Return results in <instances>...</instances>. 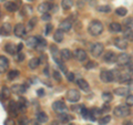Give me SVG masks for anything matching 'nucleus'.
<instances>
[{
	"instance_id": "f257e3e1",
	"label": "nucleus",
	"mask_w": 133,
	"mask_h": 125,
	"mask_svg": "<svg viewBox=\"0 0 133 125\" xmlns=\"http://www.w3.org/2000/svg\"><path fill=\"white\" fill-rule=\"evenodd\" d=\"M88 32L91 36L93 37H98L103 32V24L101 21L99 20H93L91 21L88 26Z\"/></svg>"
},
{
	"instance_id": "f03ea898",
	"label": "nucleus",
	"mask_w": 133,
	"mask_h": 125,
	"mask_svg": "<svg viewBox=\"0 0 133 125\" xmlns=\"http://www.w3.org/2000/svg\"><path fill=\"white\" fill-rule=\"evenodd\" d=\"M130 106L127 105H118L114 107L113 110V114L116 116V117H125L130 114Z\"/></svg>"
},
{
	"instance_id": "7ed1b4c3",
	"label": "nucleus",
	"mask_w": 133,
	"mask_h": 125,
	"mask_svg": "<svg viewBox=\"0 0 133 125\" xmlns=\"http://www.w3.org/2000/svg\"><path fill=\"white\" fill-rule=\"evenodd\" d=\"M103 51H104V47H103V44L100 43V42L93 43V44L90 47V53H91V55H92L93 58H99V57H101V54L103 53Z\"/></svg>"
},
{
	"instance_id": "20e7f679",
	"label": "nucleus",
	"mask_w": 133,
	"mask_h": 125,
	"mask_svg": "<svg viewBox=\"0 0 133 125\" xmlns=\"http://www.w3.org/2000/svg\"><path fill=\"white\" fill-rule=\"evenodd\" d=\"M100 80H101L103 83H110L113 82V73H112V70H105L103 69L100 72Z\"/></svg>"
},
{
	"instance_id": "39448f33",
	"label": "nucleus",
	"mask_w": 133,
	"mask_h": 125,
	"mask_svg": "<svg viewBox=\"0 0 133 125\" xmlns=\"http://www.w3.org/2000/svg\"><path fill=\"white\" fill-rule=\"evenodd\" d=\"M65 98H66V100H68V101L74 103V102L80 101L81 94H80V92H79L78 90H76V89H71V90H69L68 92H66Z\"/></svg>"
},
{
	"instance_id": "423d86ee",
	"label": "nucleus",
	"mask_w": 133,
	"mask_h": 125,
	"mask_svg": "<svg viewBox=\"0 0 133 125\" xmlns=\"http://www.w3.org/2000/svg\"><path fill=\"white\" fill-rule=\"evenodd\" d=\"M52 110L58 114H62V113H66V112H68V107H66L64 102L56 101L52 103Z\"/></svg>"
},
{
	"instance_id": "0eeeda50",
	"label": "nucleus",
	"mask_w": 133,
	"mask_h": 125,
	"mask_svg": "<svg viewBox=\"0 0 133 125\" xmlns=\"http://www.w3.org/2000/svg\"><path fill=\"white\" fill-rule=\"evenodd\" d=\"M131 61V58L129 54H127V53H121V54L118 55V59H116V63H118L119 65H128L129 63H130Z\"/></svg>"
},
{
	"instance_id": "6e6552de",
	"label": "nucleus",
	"mask_w": 133,
	"mask_h": 125,
	"mask_svg": "<svg viewBox=\"0 0 133 125\" xmlns=\"http://www.w3.org/2000/svg\"><path fill=\"white\" fill-rule=\"evenodd\" d=\"M116 59H118V55L113 51H108L103 54V61L107 63H115Z\"/></svg>"
},
{
	"instance_id": "1a4fd4ad",
	"label": "nucleus",
	"mask_w": 133,
	"mask_h": 125,
	"mask_svg": "<svg viewBox=\"0 0 133 125\" xmlns=\"http://www.w3.org/2000/svg\"><path fill=\"white\" fill-rule=\"evenodd\" d=\"M73 55L78 61H80V62L85 61L87 58H88V54H87V52L83 49H76L74 52H73Z\"/></svg>"
},
{
	"instance_id": "9d476101",
	"label": "nucleus",
	"mask_w": 133,
	"mask_h": 125,
	"mask_svg": "<svg viewBox=\"0 0 133 125\" xmlns=\"http://www.w3.org/2000/svg\"><path fill=\"white\" fill-rule=\"evenodd\" d=\"M26 27L23 26L22 23H18L17 26L15 27L14 29V33L16 37H18V38H22V37H24V34H26Z\"/></svg>"
},
{
	"instance_id": "9b49d317",
	"label": "nucleus",
	"mask_w": 133,
	"mask_h": 125,
	"mask_svg": "<svg viewBox=\"0 0 133 125\" xmlns=\"http://www.w3.org/2000/svg\"><path fill=\"white\" fill-rule=\"evenodd\" d=\"M71 28H72V21H71V19H64V20H62V21L60 22L59 24V29L60 30H62L63 32H68L71 30Z\"/></svg>"
},
{
	"instance_id": "f8f14e48",
	"label": "nucleus",
	"mask_w": 133,
	"mask_h": 125,
	"mask_svg": "<svg viewBox=\"0 0 133 125\" xmlns=\"http://www.w3.org/2000/svg\"><path fill=\"white\" fill-rule=\"evenodd\" d=\"M20 3H17L15 1H6L5 2V9L8 12H16L19 10Z\"/></svg>"
},
{
	"instance_id": "ddd939ff",
	"label": "nucleus",
	"mask_w": 133,
	"mask_h": 125,
	"mask_svg": "<svg viewBox=\"0 0 133 125\" xmlns=\"http://www.w3.org/2000/svg\"><path fill=\"white\" fill-rule=\"evenodd\" d=\"M114 45L120 50H125L128 48V40L124 38H116L114 40Z\"/></svg>"
},
{
	"instance_id": "4468645a",
	"label": "nucleus",
	"mask_w": 133,
	"mask_h": 125,
	"mask_svg": "<svg viewBox=\"0 0 133 125\" xmlns=\"http://www.w3.org/2000/svg\"><path fill=\"white\" fill-rule=\"evenodd\" d=\"M9 68V60L5 55H0V73H3Z\"/></svg>"
},
{
	"instance_id": "2eb2a0df",
	"label": "nucleus",
	"mask_w": 133,
	"mask_h": 125,
	"mask_svg": "<svg viewBox=\"0 0 133 125\" xmlns=\"http://www.w3.org/2000/svg\"><path fill=\"white\" fill-rule=\"evenodd\" d=\"M8 112L11 114V115H14V116H17L18 115V103L15 102V101H10L9 102V105H8Z\"/></svg>"
},
{
	"instance_id": "dca6fc26",
	"label": "nucleus",
	"mask_w": 133,
	"mask_h": 125,
	"mask_svg": "<svg viewBox=\"0 0 133 125\" xmlns=\"http://www.w3.org/2000/svg\"><path fill=\"white\" fill-rule=\"evenodd\" d=\"M131 81V73L129 71H120V78H119V82L121 83H125V82H130Z\"/></svg>"
},
{
	"instance_id": "f3484780",
	"label": "nucleus",
	"mask_w": 133,
	"mask_h": 125,
	"mask_svg": "<svg viewBox=\"0 0 133 125\" xmlns=\"http://www.w3.org/2000/svg\"><path fill=\"white\" fill-rule=\"evenodd\" d=\"M52 6L53 5H51V3H49V2H42L38 6V11L40 13H47V12H49L52 9Z\"/></svg>"
},
{
	"instance_id": "a211bd4d",
	"label": "nucleus",
	"mask_w": 133,
	"mask_h": 125,
	"mask_svg": "<svg viewBox=\"0 0 133 125\" xmlns=\"http://www.w3.org/2000/svg\"><path fill=\"white\" fill-rule=\"evenodd\" d=\"M12 31V26L10 23H3L1 27H0V34L1 36H9Z\"/></svg>"
},
{
	"instance_id": "6ab92c4d",
	"label": "nucleus",
	"mask_w": 133,
	"mask_h": 125,
	"mask_svg": "<svg viewBox=\"0 0 133 125\" xmlns=\"http://www.w3.org/2000/svg\"><path fill=\"white\" fill-rule=\"evenodd\" d=\"M77 84H78V86L80 87L82 91H84V92H89V91H90L89 83L87 82L84 79H78V80H77Z\"/></svg>"
},
{
	"instance_id": "aec40b11",
	"label": "nucleus",
	"mask_w": 133,
	"mask_h": 125,
	"mask_svg": "<svg viewBox=\"0 0 133 125\" xmlns=\"http://www.w3.org/2000/svg\"><path fill=\"white\" fill-rule=\"evenodd\" d=\"M5 51L7 53H9V54L11 55H14V54H18V50H17V47L14 44V43H7L5 45Z\"/></svg>"
},
{
	"instance_id": "412c9836",
	"label": "nucleus",
	"mask_w": 133,
	"mask_h": 125,
	"mask_svg": "<svg viewBox=\"0 0 133 125\" xmlns=\"http://www.w3.org/2000/svg\"><path fill=\"white\" fill-rule=\"evenodd\" d=\"M26 91V86L22 84H15L11 86V92H14L15 94H22Z\"/></svg>"
},
{
	"instance_id": "4be33fe9",
	"label": "nucleus",
	"mask_w": 133,
	"mask_h": 125,
	"mask_svg": "<svg viewBox=\"0 0 133 125\" xmlns=\"http://www.w3.org/2000/svg\"><path fill=\"white\" fill-rule=\"evenodd\" d=\"M60 57H61V59L63 61H66V60L71 59L72 53H71V51H70L69 49H62L60 51Z\"/></svg>"
},
{
	"instance_id": "5701e85b",
	"label": "nucleus",
	"mask_w": 133,
	"mask_h": 125,
	"mask_svg": "<svg viewBox=\"0 0 133 125\" xmlns=\"http://www.w3.org/2000/svg\"><path fill=\"white\" fill-rule=\"evenodd\" d=\"M26 44L29 48H36L38 45V37H29L26 41Z\"/></svg>"
},
{
	"instance_id": "b1692460",
	"label": "nucleus",
	"mask_w": 133,
	"mask_h": 125,
	"mask_svg": "<svg viewBox=\"0 0 133 125\" xmlns=\"http://www.w3.org/2000/svg\"><path fill=\"white\" fill-rule=\"evenodd\" d=\"M53 39H55V41H56V42H58V43L62 42V41H63V39H64V33H63V31L60 30V29H58V30L55 32Z\"/></svg>"
},
{
	"instance_id": "393cba45",
	"label": "nucleus",
	"mask_w": 133,
	"mask_h": 125,
	"mask_svg": "<svg viewBox=\"0 0 133 125\" xmlns=\"http://www.w3.org/2000/svg\"><path fill=\"white\" fill-rule=\"evenodd\" d=\"M109 30L113 33H119V32L122 31V26L118 22H112L109 27Z\"/></svg>"
},
{
	"instance_id": "a878e982",
	"label": "nucleus",
	"mask_w": 133,
	"mask_h": 125,
	"mask_svg": "<svg viewBox=\"0 0 133 125\" xmlns=\"http://www.w3.org/2000/svg\"><path fill=\"white\" fill-rule=\"evenodd\" d=\"M45 48H47V41L43 38H41V37H38V45L36 47V49L38 50V51L42 52Z\"/></svg>"
},
{
	"instance_id": "bb28decb",
	"label": "nucleus",
	"mask_w": 133,
	"mask_h": 125,
	"mask_svg": "<svg viewBox=\"0 0 133 125\" xmlns=\"http://www.w3.org/2000/svg\"><path fill=\"white\" fill-rule=\"evenodd\" d=\"M71 120H72V116L68 115L66 113H62V114H59V120L58 121H59L61 124H68Z\"/></svg>"
},
{
	"instance_id": "cd10ccee",
	"label": "nucleus",
	"mask_w": 133,
	"mask_h": 125,
	"mask_svg": "<svg viewBox=\"0 0 133 125\" xmlns=\"http://www.w3.org/2000/svg\"><path fill=\"white\" fill-rule=\"evenodd\" d=\"M114 94L119 95V96H127L129 94V89H127V87H116V89H114Z\"/></svg>"
},
{
	"instance_id": "c85d7f7f",
	"label": "nucleus",
	"mask_w": 133,
	"mask_h": 125,
	"mask_svg": "<svg viewBox=\"0 0 133 125\" xmlns=\"http://www.w3.org/2000/svg\"><path fill=\"white\" fill-rule=\"evenodd\" d=\"M73 0H62L61 1V7L63 10H70L73 7Z\"/></svg>"
},
{
	"instance_id": "c756f323",
	"label": "nucleus",
	"mask_w": 133,
	"mask_h": 125,
	"mask_svg": "<svg viewBox=\"0 0 133 125\" xmlns=\"http://www.w3.org/2000/svg\"><path fill=\"white\" fill-rule=\"evenodd\" d=\"M40 64V61H39V58H32V59L29 61V63H28V66L30 68L31 70H35L37 69L39 66Z\"/></svg>"
},
{
	"instance_id": "7c9ffc66",
	"label": "nucleus",
	"mask_w": 133,
	"mask_h": 125,
	"mask_svg": "<svg viewBox=\"0 0 133 125\" xmlns=\"http://www.w3.org/2000/svg\"><path fill=\"white\" fill-rule=\"evenodd\" d=\"M11 96V89L7 86H2V90H1V98L5 99V100H8Z\"/></svg>"
},
{
	"instance_id": "2f4dec72",
	"label": "nucleus",
	"mask_w": 133,
	"mask_h": 125,
	"mask_svg": "<svg viewBox=\"0 0 133 125\" xmlns=\"http://www.w3.org/2000/svg\"><path fill=\"white\" fill-rule=\"evenodd\" d=\"M50 52H51V55L53 58V60H57L58 59V55H60L59 49H58V47H57L56 44L50 45Z\"/></svg>"
},
{
	"instance_id": "473e14b6",
	"label": "nucleus",
	"mask_w": 133,
	"mask_h": 125,
	"mask_svg": "<svg viewBox=\"0 0 133 125\" xmlns=\"http://www.w3.org/2000/svg\"><path fill=\"white\" fill-rule=\"evenodd\" d=\"M37 22H38V19H37L36 17H33V18H31V19L28 21V24H27V27H26V30H27V31H31L32 29L36 27Z\"/></svg>"
},
{
	"instance_id": "72a5a7b5",
	"label": "nucleus",
	"mask_w": 133,
	"mask_h": 125,
	"mask_svg": "<svg viewBox=\"0 0 133 125\" xmlns=\"http://www.w3.org/2000/svg\"><path fill=\"white\" fill-rule=\"evenodd\" d=\"M37 121L39 123H47L48 122V115L44 113V112H39L37 114Z\"/></svg>"
},
{
	"instance_id": "f704fd0d",
	"label": "nucleus",
	"mask_w": 133,
	"mask_h": 125,
	"mask_svg": "<svg viewBox=\"0 0 133 125\" xmlns=\"http://www.w3.org/2000/svg\"><path fill=\"white\" fill-rule=\"evenodd\" d=\"M19 77V71L18 70H11L8 72V80H15Z\"/></svg>"
},
{
	"instance_id": "c9c22d12",
	"label": "nucleus",
	"mask_w": 133,
	"mask_h": 125,
	"mask_svg": "<svg viewBox=\"0 0 133 125\" xmlns=\"http://www.w3.org/2000/svg\"><path fill=\"white\" fill-rule=\"evenodd\" d=\"M101 96H102V100L104 103H110L112 101V99H113L112 98V94L110 92H103Z\"/></svg>"
},
{
	"instance_id": "e433bc0d",
	"label": "nucleus",
	"mask_w": 133,
	"mask_h": 125,
	"mask_svg": "<svg viewBox=\"0 0 133 125\" xmlns=\"http://www.w3.org/2000/svg\"><path fill=\"white\" fill-rule=\"evenodd\" d=\"M115 13L118 16H120V17H125L127 13H128V10L124 7H119V8L115 9Z\"/></svg>"
},
{
	"instance_id": "4c0bfd02",
	"label": "nucleus",
	"mask_w": 133,
	"mask_h": 125,
	"mask_svg": "<svg viewBox=\"0 0 133 125\" xmlns=\"http://www.w3.org/2000/svg\"><path fill=\"white\" fill-rule=\"evenodd\" d=\"M124 38L128 41H133V30L132 29H128L124 31Z\"/></svg>"
},
{
	"instance_id": "58836bf2",
	"label": "nucleus",
	"mask_w": 133,
	"mask_h": 125,
	"mask_svg": "<svg viewBox=\"0 0 133 125\" xmlns=\"http://www.w3.org/2000/svg\"><path fill=\"white\" fill-rule=\"evenodd\" d=\"M55 61H56V63H57L58 65H59V68H60V70L62 71V72H64L65 74H66V73H68V70H66V66L64 65V63H63V62H62V61H63V60L57 59V60H55Z\"/></svg>"
},
{
	"instance_id": "ea45409f",
	"label": "nucleus",
	"mask_w": 133,
	"mask_h": 125,
	"mask_svg": "<svg viewBox=\"0 0 133 125\" xmlns=\"http://www.w3.org/2000/svg\"><path fill=\"white\" fill-rule=\"evenodd\" d=\"M98 11L99 12H103V13H109V12H111V7L108 6V5L99 6L98 7Z\"/></svg>"
},
{
	"instance_id": "a19ab883",
	"label": "nucleus",
	"mask_w": 133,
	"mask_h": 125,
	"mask_svg": "<svg viewBox=\"0 0 133 125\" xmlns=\"http://www.w3.org/2000/svg\"><path fill=\"white\" fill-rule=\"evenodd\" d=\"M31 13H32V8L29 6V5L23 6V9L21 11V15H23V16H30Z\"/></svg>"
},
{
	"instance_id": "79ce46f5",
	"label": "nucleus",
	"mask_w": 133,
	"mask_h": 125,
	"mask_svg": "<svg viewBox=\"0 0 133 125\" xmlns=\"http://www.w3.org/2000/svg\"><path fill=\"white\" fill-rule=\"evenodd\" d=\"M111 121V116L110 115H105V116H103V117L100 120V125H105V124H108Z\"/></svg>"
},
{
	"instance_id": "37998d69",
	"label": "nucleus",
	"mask_w": 133,
	"mask_h": 125,
	"mask_svg": "<svg viewBox=\"0 0 133 125\" xmlns=\"http://www.w3.org/2000/svg\"><path fill=\"white\" fill-rule=\"evenodd\" d=\"M97 66H98L97 62H93V61H89V62H87V64H85V69H87V70H90V69L97 68Z\"/></svg>"
},
{
	"instance_id": "c03bdc74",
	"label": "nucleus",
	"mask_w": 133,
	"mask_h": 125,
	"mask_svg": "<svg viewBox=\"0 0 133 125\" xmlns=\"http://www.w3.org/2000/svg\"><path fill=\"white\" fill-rule=\"evenodd\" d=\"M125 26L128 29H133V17H131V18H128L125 20Z\"/></svg>"
},
{
	"instance_id": "a18cd8bd",
	"label": "nucleus",
	"mask_w": 133,
	"mask_h": 125,
	"mask_svg": "<svg viewBox=\"0 0 133 125\" xmlns=\"http://www.w3.org/2000/svg\"><path fill=\"white\" fill-rule=\"evenodd\" d=\"M53 79H55L57 82H61L62 81V77H61L59 71H55V72H53Z\"/></svg>"
},
{
	"instance_id": "49530a36",
	"label": "nucleus",
	"mask_w": 133,
	"mask_h": 125,
	"mask_svg": "<svg viewBox=\"0 0 133 125\" xmlns=\"http://www.w3.org/2000/svg\"><path fill=\"white\" fill-rule=\"evenodd\" d=\"M125 102H127V105L133 106V95H132V94H128V95H127Z\"/></svg>"
},
{
	"instance_id": "de8ad7c7",
	"label": "nucleus",
	"mask_w": 133,
	"mask_h": 125,
	"mask_svg": "<svg viewBox=\"0 0 133 125\" xmlns=\"http://www.w3.org/2000/svg\"><path fill=\"white\" fill-rule=\"evenodd\" d=\"M41 19H42L43 21H50V20H51V15H50L49 12H47V13H42Z\"/></svg>"
},
{
	"instance_id": "09e8293b",
	"label": "nucleus",
	"mask_w": 133,
	"mask_h": 125,
	"mask_svg": "<svg viewBox=\"0 0 133 125\" xmlns=\"http://www.w3.org/2000/svg\"><path fill=\"white\" fill-rule=\"evenodd\" d=\"M65 75H66V79H68L69 82H73L74 80H76V78H74V74L72 72H68Z\"/></svg>"
},
{
	"instance_id": "8fccbe9b",
	"label": "nucleus",
	"mask_w": 133,
	"mask_h": 125,
	"mask_svg": "<svg viewBox=\"0 0 133 125\" xmlns=\"http://www.w3.org/2000/svg\"><path fill=\"white\" fill-rule=\"evenodd\" d=\"M52 29H53V26L51 23H49V24H47V26H45V31H44V33H45V36H48L50 32L52 31Z\"/></svg>"
},
{
	"instance_id": "3c124183",
	"label": "nucleus",
	"mask_w": 133,
	"mask_h": 125,
	"mask_svg": "<svg viewBox=\"0 0 133 125\" xmlns=\"http://www.w3.org/2000/svg\"><path fill=\"white\" fill-rule=\"evenodd\" d=\"M3 125H16V122H15V120L14 119H7L6 121H5V124Z\"/></svg>"
},
{
	"instance_id": "603ef678",
	"label": "nucleus",
	"mask_w": 133,
	"mask_h": 125,
	"mask_svg": "<svg viewBox=\"0 0 133 125\" xmlns=\"http://www.w3.org/2000/svg\"><path fill=\"white\" fill-rule=\"evenodd\" d=\"M39 61H40V64H41V63H45V62H47V57H45V54L41 53V55H40V58H39Z\"/></svg>"
},
{
	"instance_id": "864d4df0",
	"label": "nucleus",
	"mask_w": 133,
	"mask_h": 125,
	"mask_svg": "<svg viewBox=\"0 0 133 125\" xmlns=\"http://www.w3.org/2000/svg\"><path fill=\"white\" fill-rule=\"evenodd\" d=\"M77 5H78V7L81 9V8H83V6L85 5V0H78Z\"/></svg>"
},
{
	"instance_id": "5fc2aeb1",
	"label": "nucleus",
	"mask_w": 133,
	"mask_h": 125,
	"mask_svg": "<svg viewBox=\"0 0 133 125\" xmlns=\"http://www.w3.org/2000/svg\"><path fill=\"white\" fill-rule=\"evenodd\" d=\"M24 60V54L22 52H18V61L19 62H22Z\"/></svg>"
},
{
	"instance_id": "6e6d98bb",
	"label": "nucleus",
	"mask_w": 133,
	"mask_h": 125,
	"mask_svg": "<svg viewBox=\"0 0 133 125\" xmlns=\"http://www.w3.org/2000/svg\"><path fill=\"white\" fill-rule=\"evenodd\" d=\"M128 65H129V70L128 71L131 73V75H133V63H131V62H130Z\"/></svg>"
},
{
	"instance_id": "4d7b16f0",
	"label": "nucleus",
	"mask_w": 133,
	"mask_h": 125,
	"mask_svg": "<svg viewBox=\"0 0 133 125\" xmlns=\"http://www.w3.org/2000/svg\"><path fill=\"white\" fill-rule=\"evenodd\" d=\"M101 110H102V112H103V111H105V112H108V111H109V110H110V107H109V104H108V103H105V104H104V105H103V106H102V109H101Z\"/></svg>"
},
{
	"instance_id": "13d9d810",
	"label": "nucleus",
	"mask_w": 133,
	"mask_h": 125,
	"mask_svg": "<svg viewBox=\"0 0 133 125\" xmlns=\"http://www.w3.org/2000/svg\"><path fill=\"white\" fill-rule=\"evenodd\" d=\"M43 74H44V75L45 77H49V66H45V68H44V70H43Z\"/></svg>"
},
{
	"instance_id": "bf43d9fd",
	"label": "nucleus",
	"mask_w": 133,
	"mask_h": 125,
	"mask_svg": "<svg viewBox=\"0 0 133 125\" xmlns=\"http://www.w3.org/2000/svg\"><path fill=\"white\" fill-rule=\"evenodd\" d=\"M37 94H38L39 96H42V95H44V91H43V89H40V90L37 91Z\"/></svg>"
},
{
	"instance_id": "052dcab7",
	"label": "nucleus",
	"mask_w": 133,
	"mask_h": 125,
	"mask_svg": "<svg viewBox=\"0 0 133 125\" xmlns=\"http://www.w3.org/2000/svg\"><path fill=\"white\" fill-rule=\"evenodd\" d=\"M23 49V44L22 43H19L17 45V50H18V52H21V50Z\"/></svg>"
},
{
	"instance_id": "680f3d73",
	"label": "nucleus",
	"mask_w": 133,
	"mask_h": 125,
	"mask_svg": "<svg viewBox=\"0 0 133 125\" xmlns=\"http://www.w3.org/2000/svg\"><path fill=\"white\" fill-rule=\"evenodd\" d=\"M129 89L133 90V80H131L130 82H129Z\"/></svg>"
},
{
	"instance_id": "e2e57ef3",
	"label": "nucleus",
	"mask_w": 133,
	"mask_h": 125,
	"mask_svg": "<svg viewBox=\"0 0 133 125\" xmlns=\"http://www.w3.org/2000/svg\"><path fill=\"white\" fill-rule=\"evenodd\" d=\"M133 121H127V122H124V125H133Z\"/></svg>"
},
{
	"instance_id": "0e129e2a",
	"label": "nucleus",
	"mask_w": 133,
	"mask_h": 125,
	"mask_svg": "<svg viewBox=\"0 0 133 125\" xmlns=\"http://www.w3.org/2000/svg\"><path fill=\"white\" fill-rule=\"evenodd\" d=\"M59 121H58V122H57V121H53V122H52V125H59Z\"/></svg>"
},
{
	"instance_id": "69168bd1",
	"label": "nucleus",
	"mask_w": 133,
	"mask_h": 125,
	"mask_svg": "<svg viewBox=\"0 0 133 125\" xmlns=\"http://www.w3.org/2000/svg\"><path fill=\"white\" fill-rule=\"evenodd\" d=\"M20 125H28L27 123H22V124H20Z\"/></svg>"
},
{
	"instance_id": "338daca9",
	"label": "nucleus",
	"mask_w": 133,
	"mask_h": 125,
	"mask_svg": "<svg viewBox=\"0 0 133 125\" xmlns=\"http://www.w3.org/2000/svg\"><path fill=\"white\" fill-rule=\"evenodd\" d=\"M29 1H33V0H29Z\"/></svg>"
},
{
	"instance_id": "774afa93",
	"label": "nucleus",
	"mask_w": 133,
	"mask_h": 125,
	"mask_svg": "<svg viewBox=\"0 0 133 125\" xmlns=\"http://www.w3.org/2000/svg\"><path fill=\"white\" fill-rule=\"evenodd\" d=\"M1 1H5V0H1Z\"/></svg>"
}]
</instances>
